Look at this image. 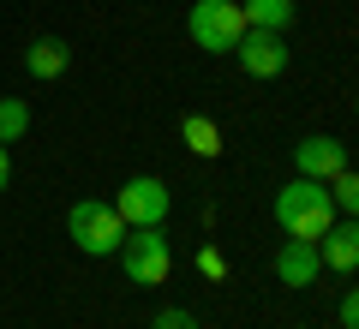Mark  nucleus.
<instances>
[{
  "mask_svg": "<svg viewBox=\"0 0 359 329\" xmlns=\"http://www.w3.org/2000/svg\"><path fill=\"white\" fill-rule=\"evenodd\" d=\"M276 222L287 240H323V228L335 222V203L323 192V180H287L276 192Z\"/></svg>",
  "mask_w": 359,
  "mask_h": 329,
  "instance_id": "1",
  "label": "nucleus"
},
{
  "mask_svg": "<svg viewBox=\"0 0 359 329\" xmlns=\"http://www.w3.org/2000/svg\"><path fill=\"white\" fill-rule=\"evenodd\" d=\"M66 234H72L78 252H90V257H114L120 240H126V222L114 215V203H102V198H78L72 210H66Z\"/></svg>",
  "mask_w": 359,
  "mask_h": 329,
  "instance_id": "2",
  "label": "nucleus"
},
{
  "mask_svg": "<svg viewBox=\"0 0 359 329\" xmlns=\"http://www.w3.org/2000/svg\"><path fill=\"white\" fill-rule=\"evenodd\" d=\"M114 257H120L132 288H162L168 269H174V246H168L162 228H126V240H120Z\"/></svg>",
  "mask_w": 359,
  "mask_h": 329,
  "instance_id": "3",
  "label": "nucleus"
},
{
  "mask_svg": "<svg viewBox=\"0 0 359 329\" xmlns=\"http://www.w3.org/2000/svg\"><path fill=\"white\" fill-rule=\"evenodd\" d=\"M186 30L204 54H233V42L245 36V13H240V0H192Z\"/></svg>",
  "mask_w": 359,
  "mask_h": 329,
  "instance_id": "4",
  "label": "nucleus"
},
{
  "mask_svg": "<svg viewBox=\"0 0 359 329\" xmlns=\"http://www.w3.org/2000/svg\"><path fill=\"white\" fill-rule=\"evenodd\" d=\"M168 210H174V198H168V186L156 174H132L126 186H120V198H114V215L126 228H162Z\"/></svg>",
  "mask_w": 359,
  "mask_h": 329,
  "instance_id": "5",
  "label": "nucleus"
},
{
  "mask_svg": "<svg viewBox=\"0 0 359 329\" xmlns=\"http://www.w3.org/2000/svg\"><path fill=\"white\" fill-rule=\"evenodd\" d=\"M233 60H240L252 78H282V72H287V42H282V30H252V25H245V36L233 42Z\"/></svg>",
  "mask_w": 359,
  "mask_h": 329,
  "instance_id": "6",
  "label": "nucleus"
},
{
  "mask_svg": "<svg viewBox=\"0 0 359 329\" xmlns=\"http://www.w3.org/2000/svg\"><path fill=\"white\" fill-rule=\"evenodd\" d=\"M294 168H299V180H335V174L347 168V144L330 138V132L299 138V144H294Z\"/></svg>",
  "mask_w": 359,
  "mask_h": 329,
  "instance_id": "7",
  "label": "nucleus"
},
{
  "mask_svg": "<svg viewBox=\"0 0 359 329\" xmlns=\"http://www.w3.org/2000/svg\"><path fill=\"white\" fill-rule=\"evenodd\" d=\"M318 276H323L318 240H282V252H276V281H282V288H311Z\"/></svg>",
  "mask_w": 359,
  "mask_h": 329,
  "instance_id": "8",
  "label": "nucleus"
},
{
  "mask_svg": "<svg viewBox=\"0 0 359 329\" xmlns=\"http://www.w3.org/2000/svg\"><path fill=\"white\" fill-rule=\"evenodd\" d=\"M318 257H323V269H335V276H353V264H359V228H353V215L323 228Z\"/></svg>",
  "mask_w": 359,
  "mask_h": 329,
  "instance_id": "9",
  "label": "nucleus"
},
{
  "mask_svg": "<svg viewBox=\"0 0 359 329\" xmlns=\"http://www.w3.org/2000/svg\"><path fill=\"white\" fill-rule=\"evenodd\" d=\"M66 60H72V48H66L60 36H36V42L25 48V72H30V78H60Z\"/></svg>",
  "mask_w": 359,
  "mask_h": 329,
  "instance_id": "10",
  "label": "nucleus"
},
{
  "mask_svg": "<svg viewBox=\"0 0 359 329\" xmlns=\"http://www.w3.org/2000/svg\"><path fill=\"white\" fill-rule=\"evenodd\" d=\"M240 13L252 30H287L294 25V0H240Z\"/></svg>",
  "mask_w": 359,
  "mask_h": 329,
  "instance_id": "11",
  "label": "nucleus"
},
{
  "mask_svg": "<svg viewBox=\"0 0 359 329\" xmlns=\"http://www.w3.org/2000/svg\"><path fill=\"white\" fill-rule=\"evenodd\" d=\"M180 138L192 144V156H216V150H222L216 120H204V114H186V120H180Z\"/></svg>",
  "mask_w": 359,
  "mask_h": 329,
  "instance_id": "12",
  "label": "nucleus"
},
{
  "mask_svg": "<svg viewBox=\"0 0 359 329\" xmlns=\"http://www.w3.org/2000/svg\"><path fill=\"white\" fill-rule=\"evenodd\" d=\"M30 132V102L25 96H0V144H18Z\"/></svg>",
  "mask_w": 359,
  "mask_h": 329,
  "instance_id": "13",
  "label": "nucleus"
},
{
  "mask_svg": "<svg viewBox=\"0 0 359 329\" xmlns=\"http://www.w3.org/2000/svg\"><path fill=\"white\" fill-rule=\"evenodd\" d=\"M323 192H330V203H335L341 215H353V210H359V180H353V168H341L335 180H323Z\"/></svg>",
  "mask_w": 359,
  "mask_h": 329,
  "instance_id": "14",
  "label": "nucleus"
},
{
  "mask_svg": "<svg viewBox=\"0 0 359 329\" xmlns=\"http://www.w3.org/2000/svg\"><path fill=\"white\" fill-rule=\"evenodd\" d=\"M150 329H198V317L186 311V305H162V311H156V323Z\"/></svg>",
  "mask_w": 359,
  "mask_h": 329,
  "instance_id": "15",
  "label": "nucleus"
},
{
  "mask_svg": "<svg viewBox=\"0 0 359 329\" xmlns=\"http://www.w3.org/2000/svg\"><path fill=\"white\" fill-rule=\"evenodd\" d=\"M198 269H204V276H222V252H216V246H204V252H198Z\"/></svg>",
  "mask_w": 359,
  "mask_h": 329,
  "instance_id": "16",
  "label": "nucleus"
},
{
  "mask_svg": "<svg viewBox=\"0 0 359 329\" xmlns=\"http://www.w3.org/2000/svg\"><path fill=\"white\" fill-rule=\"evenodd\" d=\"M341 329H359V300L353 293H341Z\"/></svg>",
  "mask_w": 359,
  "mask_h": 329,
  "instance_id": "17",
  "label": "nucleus"
},
{
  "mask_svg": "<svg viewBox=\"0 0 359 329\" xmlns=\"http://www.w3.org/2000/svg\"><path fill=\"white\" fill-rule=\"evenodd\" d=\"M6 180H13V162H6V144H0V192H6Z\"/></svg>",
  "mask_w": 359,
  "mask_h": 329,
  "instance_id": "18",
  "label": "nucleus"
}]
</instances>
